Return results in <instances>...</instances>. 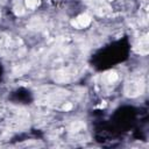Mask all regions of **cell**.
<instances>
[{
  "instance_id": "obj_4",
  "label": "cell",
  "mask_w": 149,
  "mask_h": 149,
  "mask_svg": "<svg viewBox=\"0 0 149 149\" xmlns=\"http://www.w3.org/2000/svg\"><path fill=\"white\" fill-rule=\"evenodd\" d=\"M118 73L115 72V71H109L108 73H106V80H107V83H109V84H113V83H115L116 80H118Z\"/></svg>"
},
{
  "instance_id": "obj_5",
  "label": "cell",
  "mask_w": 149,
  "mask_h": 149,
  "mask_svg": "<svg viewBox=\"0 0 149 149\" xmlns=\"http://www.w3.org/2000/svg\"><path fill=\"white\" fill-rule=\"evenodd\" d=\"M26 5L28 8H35L40 5V0H26Z\"/></svg>"
},
{
  "instance_id": "obj_3",
  "label": "cell",
  "mask_w": 149,
  "mask_h": 149,
  "mask_svg": "<svg viewBox=\"0 0 149 149\" xmlns=\"http://www.w3.org/2000/svg\"><path fill=\"white\" fill-rule=\"evenodd\" d=\"M136 51L140 55H147L148 54V37H147V35L140 37L139 43L136 45Z\"/></svg>"
},
{
  "instance_id": "obj_2",
  "label": "cell",
  "mask_w": 149,
  "mask_h": 149,
  "mask_svg": "<svg viewBox=\"0 0 149 149\" xmlns=\"http://www.w3.org/2000/svg\"><path fill=\"white\" fill-rule=\"evenodd\" d=\"M71 23L76 28H85V27H87L91 23V16L87 15V14H80Z\"/></svg>"
},
{
  "instance_id": "obj_1",
  "label": "cell",
  "mask_w": 149,
  "mask_h": 149,
  "mask_svg": "<svg viewBox=\"0 0 149 149\" xmlns=\"http://www.w3.org/2000/svg\"><path fill=\"white\" fill-rule=\"evenodd\" d=\"M143 90H144V81H143L142 77L132 78L125 85V94L127 97H130V98H134V97L142 94Z\"/></svg>"
}]
</instances>
